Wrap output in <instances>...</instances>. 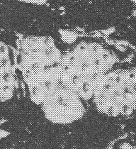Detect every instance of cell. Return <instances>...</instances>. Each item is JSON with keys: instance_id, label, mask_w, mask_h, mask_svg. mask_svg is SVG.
<instances>
[{"instance_id": "1", "label": "cell", "mask_w": 136, "mask_h": 149, "mask_svg": "<svg viewBox=\"0 0 136 149\" xmlns=\"http://www.w3.org/2000/svg\"><path fill=\"white\" fill-rule=\"evenodd\" d=\"M6 47L0 43V94H1V90H2L1 88V85H4L2 83L5 78L6 73L3 72L4 68H5V63H6Z\"/></svg>"}]
</instances>
